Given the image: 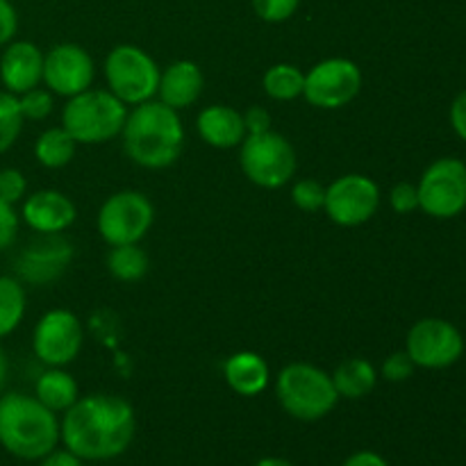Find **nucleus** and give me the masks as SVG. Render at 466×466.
Returning a JSON list of instances; mask_svg holds the SVG:
<instances>
[{
    "instance_id": "obj_2",
    "label": "nucleus",
    "mask_w": 466,
    "mask_h": 466,
    "mask_svg": "<svg viewBox=\"0 0 466 466\" xmlns=\"http://www.w3.org/2000/svg\"><path fill=\"white\" fill-rule=\"evenodd\" d=\"M123 150L141 168L159 171L177 162L185 148L180 112L159 100H146L127 112L121 130Z\"/></svg>"
},
{
    "instance_id": "obj_28",
    "label": "nucleus",
    "mask_w": 466,
    "mask_h": 466,
    "mask_svg": "<svg viewBox=\"0 0 466 466\" xmlns=\"http://www.w3.org/2000/svg\"><path fill=\"white\" fill-rule=\"evenodd\" d=\"M291 200L300 212H321L323 203H326V187L312 177H303L291 187Z\"/></svg>"
},
{
    "instance_id": "obj_29",
    "label": "nucleus",
    "mask_w": 466,
    "mask_h": 466,
    "mask_svg": "<svg viewBox=\"0 0 466 466\" xmlns=\"http://www.w3.org/2000/svg\"><path fill=\"white\" fill-rule=\"evenodd\" d=\"M18 105H21V114L25 121H46L53 114V91L35 86L18 96Z\"/></svg>"
},
{
    "instance_id": "obj_21",
    "label": "nucleus",
    "mask_w": 466,
    "mask_h": 466,
    "mask_svg": "<svg viewBox=\"0 0 466 466\" xmlns=\"http://www.w3.org/2000/svg\"><path fill=\"white\" fill-rule=\"evenodd\" d=\"M332 385H335L339 399L360 400L371 394L378 385V369L367 358H349L335 369Z\"/></svg>"
},
{
    "instance_id": "obj_19",
    "label": "nucleus",
    "mask_w": 466,
    "mask_h": 466,
    "mask_svg": "<svg viewBox=\"0 0 466 466\" xmlns=\"http://www.w3.org/2000/svg\"><path fill=\"white\" fill-rule=\"evenodd\" d=\"M196 130L205 144L221 150L237 148L248 135L244 114L230 105H209V107L200 109L198 118H196Z\"/></svg>"
},
{
    "instance_id": "obj_10",
    "label": "nucleus",
    "mask_w": 466,
    "mask_h": 466,
    "mask_svg": "<svg viewBox=\"0 0 466 466\" xmlns=\"http://www.w3.org/2000/svg\"><path fill=\"white\" fill-rule=\"evenodd\" d=\"M362 91V71L353 59L328 57L305 73L303 98L317 109H341Z\"/></svg>"
},
{
    "instance_id": "obj_31",
    "label": "nucleus",
    "mask_w": 466,
    "mask_h": 466,
    "mask_svg": "<svg viewBox=\"0 0 466 466\" xmlns=\"http://www.w3.org/2000/svg\"><path fill=\"white\" fill-rule=\"evenodd\" d=\"M27 196V180L18 168H0V200L9 205L21 203Z\"/></svg>"
},
{
    "instance_id": "obj_40",
    "label": "nucleus",
    "mask_w": 466,
    "mask_h": 466,
    "mask_svg": "<svg viewBox=\"0 0 466 466\" xmlns=\"http://www.w3.org/2000/svg\"><path fill=\"white\" fill-rule=\"evenodd\" d=\"M7 376H9V362H7V355H5V350L0 349V391H3L5 382H7Z\"/></svg>"
},
{
    "instance_id": "obj_14",
    "label": "nucleus",
    "mask_w": 466,
    "mask_h": 466,
    "mask_svg": "<svg viewBox=\"0 0 466 466\" xmlns=\"http://www.w3.org/2000/svg\"><path fill=\"white\" fill-rule=\"evenodd\" d=\"M96 64L91 55L77 44H57L44 55V85L53 94L73 98L91 89Z\"/></svg>"
},
{
    "instance_id": "obj_20",
    "label": "nucleus",
    "mask_w": 466,
    "mask_h": 466,
    "mask_svg": "<svg viewBox=\"0 0 466 466\" xmlns=\"http://www.w3.org/2000/svg\"><path fill=\"white\" fill-rule=\"evenodd\" d=\"M223 378L235 394L253 399L259 396L271 382V369L262 355L253 350H239L223 364Z\"/></svg>"
},
{
    "instance_id": "obj_17",
    "label": "nucleus",
    "mask_w": 466,
    "mask_h": 466,
    "mask_svg": "<svg viewBox=\"0 0 466 466\" xmlns=\"http://www.w3.org/2000/svg\"><path fill=\"white\" fill-rule=\"evenodd\" d=\"M0 82L5 91L21 96L44 82V53L32 41H9L0 55Z\"/></svg>"
},
{
    "instance_id": "obj_34",
    "label": "nucleus",
    "mask_w": 466,
    "mask_h": 466,
    "mask_svg": "<svg viewBox=\"0 0 466 466\" xmlns=\"http://www.w3.org/2000/svg\"><path fill=\"white\" fill-rule=\"evenodd\" d=\"M390 205L396 214H412L419 209V191L412 182H399L390 191Z\"/></svg>"
},
{
    "instance_id": "obj_9",
    "label": "nucleus",
    "mask_w": 466,
    "mask_h": 466,
    "mask_svg": "<svg viewBox=\"0 0 466 466\" xmlns=\"http://www.w3.org/2000/svg\"><path fill=\"white\" fill-rule=\"evenodd\" d=\"M419 209L432 218H455L466 209V164L462 159H435L417 185Z\"/></svg>"
},
{
    "instance_id": "obj_7",
    "label": "nucleus",
    "mask_w": 466,
    "mask_h": 466,
    "mask_svg": "<svg viewBox=\"0 0 466 466\" xmlns=\"http://www.w3.org/2000/svg\"><path fill=\"white\" fill-rule=\"evenodd\" d=\"M159 66L144 48L121 44L105 57V82L123 105H141L157 96Z\"/></svg>"
},
{
    "instance_id": "obj_11",
    "label": "nucleus",
    "mask_w": 466,
    "mask_h": 466,
    "mask_svg": "<svg viewBox=\"0 0 466 466\" xmlns=\"http://www.w3.org/2000/svg\"><path fill=\"white\" fill-rule=\"evenodd\" d=\"M380 208V187L373 177L349 173L326 187L323 212L341 228H358L371 221Z\"/></svg>"
},
{
    "instance_id": "obj_8",
    "label": "nucleus",
    "mask_w": 466,
    "mask_h": 466,
    "mask_svg": "<svg viewBox=\"0 0 466 466\" xmlns=\"http://www.w3.org/2000/svg\"><path fill=\"white\" fill-rule=\"evenodd\" d=\"M155 223V208L141 191L123 189L109 196L98 209L96 228L109 246L139 244Z\"/></svg>"
},
{
    "instance_id": "obj_16",
    "label": "nucleus",
    "mask_w": 466,
    "mask_h": 466,
    "mask_svg": "<svg viewBox=\"0 0 466 466\" xmlns=\"http://www.w3.org/2000/svg\"><path fill=\"white\" fill-rule=\"evenodd\" d=\"M76 217L73 200L57 189H41L23 198V223L39 235H62L73 226Z\"/></svg>"
},
{
    "instance_id": "obj_6",
    "label": "nucleus",
    "mask_w": 466,
    "mask_h": 466,
    "mask_svg": "<svg viewBox=\"0 0 466 466\" xmlns=\"http://www.w3.org/2000/svg\"><path fill=\"white\" fill-rule=\"evenodd\" d=\"M244 176L262 189H280L296 176V150L285 135L276 130L246 135L239 146Z\"/></svg>"
},
{
    "instance_id": "obj_1",
    "label": "nucleus",
    "mask_w": 466,
    "mask_h": 466,
    "mask_svg": "<svg viewBox=\"0 0 466 466\" xmlns=\"http://www.w3.org/2000/svg\"><path fill=\"white\" fill-rule=\"evenodd\" d=\"M137 432V417L126 399L91 394L77 399L59 421V440L80 460H112L126 453Z\"/></svg>"
},
{
    "instance_id": "obj_4",
    "label": "nucleus",
    "mask_w": 466,
    "mask_h": 466,
    "mask_svg": "<svg viewBox=\"0 0 466 466\" xmlns=\"http://www.w3.org/2000/svg\"><path fill=\"white\" fill-rule=\"evenodd\" d=\"M276 396L280 408L299 421H319L339 403L332 376L309 362H291L278 373Z\"/></svg>"
},
{
    "instance_id": "obj_27",
    "label": "nucleus",
    "mask_w": 466,
    "mask_h": 466,
    "mask_svg": "<svg viewBox=\"0 0 466 466\" xmlns=\"http://www.w3.org/2000/svg\"><path fill=\"white\" fill-rule=\"evenodd\" d=\"M23 123L25 118L21 114L18 96L3 89L0 91V155L7 153L16 144L23 132Z\"/></svg>"
},
{
    "instance_id": "obj_12",
    "label": "nucleus",
    "mask_w": 466,
    "mask_h": 466,
    "mask_svg": "<svg viewBox=\"0 0 466 466\" xmlns=\"http://www.w3.org/2000/svg\"><path fill=\"white\" fill-rule=\"evenodd\" d=\"M405 353L421 369H449L462 358L464 337L446 319H421L405 339Z\"/></svg>"
},
{
    "instance_id": "obj_23",
    "label": "nucleus",
    "mask_w": 466,
    "mask_h": 466,
    "mask_svg": "<svg viewBox=\"0 0 466 466\" xmlns=\"http://www.w3.org/2000/svg\"><path fill=\"white\" fill-rule=\"evenodd\" d=\"M76 139L62 126L48 127L35 141V157L46 168H64L76 155Z\"/></svg>"
},
{
    "instance_id": "obj_41",
    "label": "nucleus",
    "mask_w": 466,
    "mask_h": 466,
    "mask_svg": "<svg viewBox=\"0 0 466 466\" xmlns=\"http://www.w3.org/2000/svg\"><path fill=\"white\" fill-rule=\"evenodd\" d=\"M253 466H296V464H291L289 460H285V458H262V460H258Z\"/></svg>"
},
{
    "instance_id": "obj_33",
    "label": "nucleus",
    "mask_w": 466,
    "mask_h": 466,
    "mask_svg": "<svg viewBox=\"0 0 466 466\" xmlns=\"http://www.w3.org/2000/svg\"><path fill=\"white\" fill-rule=\"evenodd\" d=\"M18 226H21V214L14 209V205L0 200V253L12 248L18 237Z\"/></svg>"
},
{
    "instance_id": "obj_13",
    "label": "nucleus",
    "mask_w": 466,
    "mask_h": 466,
    "mask_svg": "<svg viewBox=\"0 0 466 466\" xmlns=\"http://www.w3.org/2000/svg\"><path fill=\"white\" fill-rule=\"evenodd\" d=\"M85 330L80 319L68 309H50L32 330V350L46 367H68L80 355Z\"/></svg>"
},
{
    "instance_id": "obj_30",
    "label": "nucleus",
    "mask_w": 466,
    "mask_h": 466,
    "mask_svg": "<svg viewBox=\"0 0 466 466\" xmlns=\"http://www.w3.org/2000/svg\"><path fill=\"white\" fill-rule=\"evenodd\" d=\"M255 14L267 23H285L299 9L300 0H250Z\"/></svg>"
},
{
    "instance_id": "obj_38",
    "label": "nucleus",
    "mask_w": 466,
    "mask_h": 466,
    "mask_svg": "<svg viewBox=\"0 0 466 466\" xmlns=\"http://www.w3.org/2000/svg\"><path fill=\"white\" fill-rule=\"evenodd\" d=\"M41 466H82V460L77 455H73L68 449H55L46 458H41Z\"/></svg>"
},
{
    "instance_id": "obj_36",
    "label": "nucleus",
    "mask_w": 466,
    "mask_h": 466,
    "mask_svg": "<svg viewBox=\"0 0 466 466\" xmlns=\"http://www.w3.org/2000/svg\"><path fill=\"white\" fill-rule=\"evenodd\" d=\"M244 123H246V132L248 135H259V132L271 130V112L267 107H255L246 109L244 112Z\"/></svg>"
},
{
    "instance_id": "obj_3",
    "label": "nucleus",
    "mask_w": 466,
    "mask_h": 466,
    "mask_svg": "<svg viewBox=\"0 0 466 466\" xmlns=\"http://www.w3.org/2000/svg\"><path fill=\"white\" fill-rule=\"evenodd\" d=\"M59 419L35 396H0V446L18 460H41L57 449Z\"/></svg>"
},
{
    "instance_id": "obj_18",
    "label": "nucleus",
    "mask_w": 466,
    "mask_h": 466,
    "mask_svg": "<svg viewBox=\"0 0 466 466\" xmlns=\"http://www.w3.org/2000/svg\"><path fill=\"white\" fill-rule=\"evenodd\" d=\"M203 86L205 77L198 64L191 59H177L159 73L157 100L180 112V109L191 107L200 98Z\"/></svg>"
},
{
    "instance_id": "obj_26",
    "label": "nucleus",
    "mask_w": 466,
    "mask_h": 466,
    "mask_svg": "<svg viewBox=\"0 0 466 466\" xmlns=\"http://www.w3.org/2000/svg\"><path fill=\"white\" fill-rule=\"evenodd\" d=\"M262 86L268 98L280 100V103L296 100L299 96H303L305 73L296 64H273L264 73Z\"/></svg>"
},
{
    "instance_id": "obj_37",
    "label": "nucleus",
    "mask_w": 466,
    "mask_h": 466,
    "mask_svg": "<svg viewBox=\"0 0 466 466\" xmlns=\"http://www.w3.org/2000/svg\"><path fill=\"white\" fill-rule=\"evenodd\" d=\"M451 126H453L455 135L466 141V91H462L451 105Z\"/></svg>"
},
{
    "instance_id": "obj_24",
    "label": "nucleus",
    "mask_w": 466,
    "mask_h": 466,
    "mask_svg": "<svg viewBox=\"0 0 466 466\" xmlns=\"http://www.w3.org/2000/svg\"><path fill=\"white\" fill-rule=\"evenodd\" d=\"M107 271L114 280L118 282H137L148 273V255L141 250L139 244H123V246H109Z\"/></svg>"
},
{
    "instance_id": "obj_15",
    "label": "nucleus",
    "mask_w": 466,
    "mask_h": 466,
    "mask_svg": "<svg viewBox=\"0 0 466 466\" xmlns=\"http://www.w3.org/2000/svg\"><path fill=\"white\" fill-rule=\"evenodd\" d=\"M73 246L59 235H44V239L27 246L16 258L18 280L30 285L53 282L71 264Z\"/></svg>"
},
{
    "instance_id": "obj_32",
    "label": "nucleus",
    "mask_w": 466,
    "mask_h": 466,
    "mask_svg": "<svg viewBox=\"0 0 466 466\" xmlns=\"http://www.w3.org/2000/svg\"><path fill=\"white\" fill-rule=\"evenodd\" d=\"M414 362L410 360V355L405 350H399V353L387 355L385 362L380 367V376L385 378L387 382H405L408 378H412L414 373Z\"/></svg>"
},
{
    "instance_id": "obj_39",
    "label": "nucleus",
    "mask_w": 466,
    "mask_h": 466,
    "mask_svg": "<svg viewBox=\"0 0 466 466\" xmlns=\"http://www.w3.org/2000/svg\"><path fill=\"white\" fill-rule=\"evenodd\" d=\"M341 466H390L385 462V458L373 451H358V453L350 455Z\"/></svg>"
},
{
    "instance_id": "obj_35",
    "label": "nucleus",
    "mask_w": 466,
    "mask_h": 466,
    "mask_svg": "<svg viewBox=\"0 0 466 466\" xmlns=\"http://www.w3.org/2000/svg\"><path fill=\"white\" fill-rule=\"evenodd\" d=\"M18 30V14L9 0H0V46L14 41Z\"/></svg>"
},
{
    "instance_id": "obj_22",
    "label": "nucleus",
    "mask_w": 466,
    "mask_h": 466,
    "mask_svg": "<svg viewBox=\"0 0 466 466\" xmlns=\"http://www.w3.org/2000/svg\"><path fill=\"white\" fill-rule=\"evenodd\" d=\"M35 399L57 414L66 412L80 399V390H77L76 378L64 371V367H48L36 378Z\"/></svg>"
},
{
    "instance_id": "obj_5",
    "label": "nucleus",
    "mask_w": 466,
    "mask_h": 466,
    "mask_svg": "<svg viewBox=\"0 0 466 466\" xmlns=\"http://www.w3.org/2000/svg\"><path fill=\"white\" fill-rule=\"evenodd\" d=\"M127 116L123 105L112 91L86 89L66 100L62 109V127L76 139V144H105L121 137Z\"/></svg>"
},
{
    "instance_id": "obj_25",
    "label": "nucleus",
    "mask_w": 466,
    "mask_h": 466,
    "mask_svg": "<svg viewBox=\"0 0 466 466\" xmlns=\"http://www.w3.org/2000/svg\"><path fill=\"white\" fill-rule=\"evenodd\" d=\"M25 287L18 278L0 276V339L9 337L25 317Z\"/></svg>"
}]
</instances>
